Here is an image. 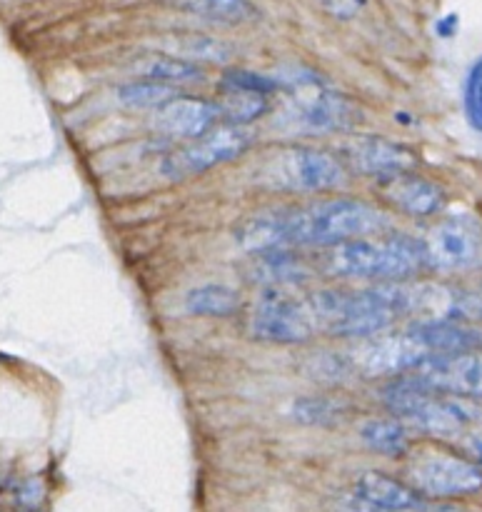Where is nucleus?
I'll return each mask as SVG.
<instances>
[{
    "label": "nucleus",
    "instance_id": "obj_1",
    "mask_svg": "<svg viewBox=\"0 0 482 512\" xmlns=\"http://www.w3.org/2000/svg\"><path fill=\"white\" fill-rule=\"evenodd\" d=\"M325 270L338 278L358 280H410L428 270L425 245L420 238L403 233H375L333 245L325 258Z\"/></svg>",
    "mask_w": 482,
    "mask_h": 512
},
{
    "label": "nucleus",
    "instance_id": "obj_2",
    "mask_svg": "<svg viewBox=\"0 0 482 512\" xmlns=\"http://www.w3.org/2000/svg\"><path fill=\"white\" fill-rule=\"evenodd\" d=\"M385 408L415 430L440 438H455L482 420V410L473 400L440 393L418 375H400L380 390Z\"/></svg>",
    "mask_w": 482,
    "mask_h": 512
},
{
    "label": "nucleus",
    "instance_id": "obj_3",
    "mask_svg": "<svg viewBox=\"0 0 482 512\" xmlns=\"http://www.w3.org/2000/svg\"><path fill=\"white\" fill-rule=\"evenodd\" d=\"M390 218L375 205L353 198H333L305 208H288V245H333L363 235L385 233Z\"/></svg>",
    "mask_w": 482,
    "mask_h": 512
},
{
    "label": "nucleus",
    "instance_id": "obj_4",
    "mask_svg": "<svg viewBox=\"0 0 482 512\" xmlns=\"http://www.w3.org/2000/svg\"><path fill=\"white\" fill-rule=\"evenodd\" d=\"M255 183L285 193H323L340 188L348 178V170L340 158L328 150L285 148L263 158L255 170Z\"/></svg>",
    "mask_w": 482,
    "mask_h": 512
},
{
    "label": "nucleus",
    "instance_id": "obj_5",
    "mask_svg": "<svg viewBox=\"0 0 482 512\" xmlns=\"http://www.w3.org/2000/svg\"><path fill=\"white\" fill-rule=\"evenodd\" d=\"M280 85L288 88L290 118L298 128L310 133H338L350 130L360 120L358 108L310 70L298 68L295 73L280 75Z\"/></svg>",
    "mask_w": 482,
    "mask_h": 512
},
{
    "label": "nucleus",
    "instance_id": "obj_6",
    "mask_svg": "<svg viewBox=\"0 0 482 512\" xmlns=\"http://www.w3.org/2000/svg\"><path fill=\"white\" fill-rule=\"evenodd\" d=\"M343 363L350 375L360 378H390L418 368L430 350L415 338L410 330L405 333H375L370 338H360L358 345L343 350Z\"/></svg>",
    "mask_w": 482,
    "mask_h": 512
},
{
    "label": "nucleus",
    "instance_id": "obj_7",
    "mask_svg": "<svg viewBox=\"0 0 482 512\" xmlns=\"http://www.w3.org/2000/svg\"><path fill=\"white\" fill-rule=\"evenodd\" d=\"M253 140L255 133L245 125L230 123L223 128H213L210 133L200 135L183 148L165 155L163 163H160V173L168 180H183L208 173L210 168H218V165L230 163V160L248 153Z\"/></svg>",
    "mask_w": 482,
    "mask_h": 512
},
{
    "label": "nucleus",
    "instance_id": "obj_8",
    "mask_svg": "<svg viewBox=\"0 0 482 512\" xmlns=\"http://www.w3.org/2000/svg\"><path fill=\"white\" fill-rule=\"evenodd\" d=\"M425 263L435 273H468L482 268V225L470 215H450L423 235Z\"/></svg>",
    "mask_w": 482,
    "mask_h": 512
},
{
    "label": "nucleus",
    "instance_id": "obj_9",
    "mask_svg": "<svg viewBox=\"0 0 482 512\" xmlns=\"http://www.w3.org/2000/svg\"><path fill=\"white\" fill-rule=\"evenodd\" d=\"M250 333L265 343L293 345L315 335L305 295H293L285 288H265L250 313Z\"/></svg>",
    "mask_w": 482,
    "mask_h": 512
},
{
    "label": "nucleus",
    "instance_id": "obj_10",
    "mask_svg": "<svg viewBox=\"0 0 482 512\" xmlns=\"http://www.w3.org/2000/svg\"><path fill=\"white\" fill-rule=\"evenodd\" d=\"M408 480L430 498H465L482 490V465L470 458L423 453L410 460Z\"/></svg>",
    "mask_w": 482,
    "mask_h": 512
},
{
    "label": "nucleus",
    "instance_id": "obj_11",
    "mask_svg": "<svg viewBox=\"0 0 482 512\" xmlns=\"http://www.w3.org/2000/svg\"><path fill=\"white\" fill-rule=\"evenodd\" d=\"M410 373L418 375L423 383L440 390V393L482 403V350L433 353Z\"/></svg>",
    "mask_w": 482,
    "mask_h": 512
},
{
    "label": "nucleus",
    "instance_id": "obj_12",
    "mask_svg": "<svg viewBox=\"0 0 482 512\" xmlns=\"http://www.w3.org/2000/svg\"><path fill=\"white\" fill-rule=\"evenodd\" d=\"M340 155L350 170L360 175H373V178L415 168V155L408 148L393 140L375 138V135H358V138L345 140L340 145Z\"/></svg>",
    "mask_w": 482,
    "mask_h": 512
},
{
    "label": "nucleus",
    "instance_id": "obj_13",
    "mask_svg": "<svg viewBox=\"0 0 482 512\" xmlns=\"http://www.w3.org/2000/svg\"><path fill=\"white\" fill-rule=\"evenodd\" d=\"M220 118H223L220 103L175 95L173 100H168V103L158 108V113H155V128L160 133L170 135V138L195 140L200 135L210 133L218 125Z\"/></svg>",
    "mask_w": 482,
    "mask_h": 512
},
{
    "label": "nucleus",
    "instance_id": "obj_14",
    "mask_svg": "<svg viewBox=\"0 0 482 512\" xmlns=\"http://www.w3.org/2000/svg\"><path fill=\"white\" fill-rule=\"evenodd\" d=\"M378 188L390 205H395L400 213L413 215V218L435 215L445 203V193L440 185L423 178V175L410 173V170L383 175V178H378Z\"/></svg>",
    "mask_w": 482,
    "mask_h": 512
},
{
    "label": "nucleus",
    "instance_id": "obj_15",
    "mask_svg": "<svg viewBox=\"0 0 482 512\" xmlns=\"http://www.w3.org/2000/svg\"><path fill=\"white\" fill-rule=\"evenodd\" d=\"M410 333L433 353H468L482 350V323L463 320H418L410 325Z\"/></svg>",
    "mask_w": 482,
    "mask_h": 512
},
{
    "label": "nucleus",
    "instance_id": "obj_16",
    "mask_svg": "<svg viewBox=\"0 0 482 512\" xmlns=\"http://www.w3.org/2000/svg\"><path fill=\"white\" fill-rule=\"evenodd\" d=\"M233 238L238 248L250 255L270 248H288V208L248 215L235 225Z\"/></svg>",
    "mask_w": 482,
    "mask_h": 512
},
{
    "label": "nucleus",
    "instance_id": "obj_17",
    "mask_svg": "<svg viewBox=\"0 0 482 512\" xmlns=\"http://www.w3.org/2000/svg\"><path fill=\"white\" fill-rule=\"evenodd\" d=\"M313 275L310 265L300 255L290 253L288 248H270L263 253H255L253 263L248 268V278L265 288H285V285L305 283Z\"/></svg>",
    "mask_w": 482,
    "mask_h": 512
},
{
    "label": "nucleus",
    "instance_id": "obj_18",
    "mask_svg": "<svg viewBox=\"0 0 482 512\" xmlns=\"http://www.w3.org/2000/svg\"><path fill=\"white\" fill-rule=\"evenodd\" d=\"M355 495L380 510H420L428 508L415 488L398 483L383 473H365L355 483Z\"/></svg>",
    "mask_w": 482,
    "mask_h": 512
},
{
    "label": "nucleus",
    "instance_id": "obj_19",
    "mask_svg": "<svg viewBox=\"0 0 482 512\" xmlns=\"http://www.w3.org/2000/svg\"><path fill=\"white\" fill-rule=\"evenodd\" d=\"M135 73L150 80H163V83H200L205 73L190 60L170 53H150L135 63Z\"/></svg>",
    "mask_w": 482,
    "mask_h": 512
},
{
    "label": "nucleus",
    "instance_id": "obj_20",
    "mask_svg": "<svg viewBox=\"0 0 482 512\" xmlns=\"http://www.w3.org/2000/svg\"><path fill=\"white\" fill-rule=\"evenodd\" d=\"M360 438L368 445L370 450L388 458H400L408 453L410 448V433L405 428L403 420H390V418H373L363 423L360 428Z\"/></svg>",
    "mask_w": 482,
    "mask_h": 512
},
{
    "label": "nucleus",
    "instance_id": "obj_21",
    "mask_svg": "<svg viewBox=\"0 0 482 512\" xmlns=\"http://www.w3.org/2000/svg\"><path fill=\"white\" fill-rule=\"evenodd\" d=\"M185 308L188 313L205 315V318H228L240 310V295L228 285H203L190 290Z\"/></svg>",
    "mask_w": 482,
    "mask_h": 512
},
{
    "label": "nucleus",
    "instance_id": "obj_22",
    "mask_svg": "<svg viewBox=\"0 0 482 512\" xmlns=\"http://www.w3.org/2000/svg\"><path fill=\"white\" fill-rule=\"evenodd\" d=\"M223 90V118L233 125H248L268 113V95L255 93V90L240 88H220Z\"/></svg>",
    "mask_w": 482,
    "mask_h": 512
},
{
    "label": "nucleus",
    "instance_id": "obj_23",
    "mask_svg": "<svg viewBox=\"0 0 482 512\" xmlns=\"http://www.w3.org/2000/svg\"><path fill=\"white\" fill-rule=\"evenodd\" d=\"M180 95L173 83H163V80H133L118 88V100L128 108H160L168 100Z\"/></svg>",
    "mask_w": 482,
    "mask_h": 512
},
{
    "label": "nucleus",
    "instance_id": "obj_24",
    "mask_svg": "<svg viewBox=\"0 0 482 512\" xmlns=\"http://www.w3.org/2000/svg\"><path fill=\"white\" fill-rule=\"evenodd\" d=\"M175 3L220 23H248L258 18L253 0H175Z\"/></svg>",
    "mask_w": 482,
    "mask_h": 512
},
{
    "label": "nucleus",
    "instance_id": "obj_25",
    "mask_svg": "<svg viewBox=\"0 0 482 512\" xmlns=\"http://www.w3.org/2000/svg\"><path fill=\"white\" fill-rule=\"evenodd\" d=\"M348 413V403L343 400H335L330 395H318V398H300L295 400V405L290 408L298 423L305 425H335L340 420H345Z\"/></svg>",
    "mask_w": 482,
    "mask_h": 512
},
{
    "label": "nucleus",
    "instance_id": "obj_26",
    "mask_svg": "<svg viewBox=\"0 0 482 512\" xmlns=\"http://www.w3.org/2000/svg\"><path fill=\"white\" fill-rule=\"evenodd\" d=\"M445 320L482 323V280L480 283L460 285V288H448Z\"/></svg>",
    "mask_w": 482,
    "mask_h": 512
},
{
    "label": "nucleus",
    "instance_id": "obj_27",
    "mask_svg": "<svg viewBox=\"0 0 482 512\" xmlns=\"http://www.w3.org/2000/svg\"><path fill=\"white\" fill-rule=\"evenodd\" d=\"M175 53L183 58V55H190V58L208 60V63H228L233 58L230 53V45L220 43V40L203 38V35H195V38L175 40Z\"/></svg>",
    "mask_w": 482,
    "mask_h": 512
},
{
    "label": "nucleus",
    "instance_id": "obj_28",
    "mask_svg": "<svg viewBox=\"0 0 482 512\" xmlns=\"http://www.w3.org/2000/svg\"><path fill=\"white\" fill-rule=\"evenodd\" d=\"M463 105L468 123L475 130H482V58L470 68L463 88Z\"/></svg>",
    "mask_w": 482,
    "mask_h": 512
},
{
    "label": "nucleus",
    "instance_id": "obj_29",
    "mask_svg": "<svg viewBox=\"0 0 482 512\" xmlns=\"http://www.w3.org/2000/svg\"><path fill=\"white\" fill-rule=\"evenodd\" d=\"M220 88H240V90H255V93L270 95L273 90L280 88V80L268 78V75L250 73V70H230L220 80Z\"/></svg>",
    "mask_w": 482,
    "mask_h": 512
},
{
    "label": "nucleus",
    "instance_id": "obj_30",
    "mask_svg": "<svg viewBox=\"0 0 482 512\" xmlns=\"http://www.w3.org/2000/svg\"><path fill=\"white\" fill-rule=\"evenodd\" d=\"M460 448L468 453L470 460L482 465V420L470 425L465 433H460Z\"/></svg>",
    "mask_w": 482,
    "mask_h": 512
},
{
    "label": "nucleus",
    "instance_id": "obj_31",
    "mask_svg": "<svg viewBox=\"0 0 482 512\" xmlns=\"http://www.w3.org/2000/svg\"><path fill=\"white\" fill-rule=\"evenodd\" d=\"M320 3H323L330 13L338 15V18H350V15L358 13L363 0H320Z\"/></svg>",
    "mask_w": 482,
    "mask_h": 512
}]
</instances>
